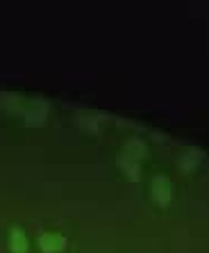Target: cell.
I'll use <instances>...</instances> for the list:
<instances>
[{"mask_svg":"<svg viewBox=\"0 0 209 253\" xmlns=\"http://www.w3.org/2000/svg\"><path fill=\"white\" fill-rule=\"evenodd\" d=\"M7 244H9V251L12 253H28L30 251V240L21 228L9 230V240H7Z\"/></svg>","mask_w":209,"mask_h":253,"instance_id":"3","label":"cell"},{"mask_svg":"<svg viewBox=\"0 0 209 253\" xmlns=\"http://www.w3.org/2000/svg\"><path fill=\"white\" fill-rule=\"evenodd\" d=\"M150 194L159 206H169L173 199V183L166 176H155L150 183Z\"/></svg>","mask_w":209,"mask_h":253,"instance_id":"1","label":"cell"},{"mask_svg":"<svg viewBox=\"0 0 209 253\" xmlns=\"http://www.w3.org/2000/svg\"><path fill=\"white\" fill-rule=\"evenodd\" d=\"M39 247L43 253H59L64 251L66 247V237L62 233H55V230H48L39 237Z\"/></svg>","mask_w":209,"mask_h":253,"instance_id":"2","label":"cell"}]
</instances>
